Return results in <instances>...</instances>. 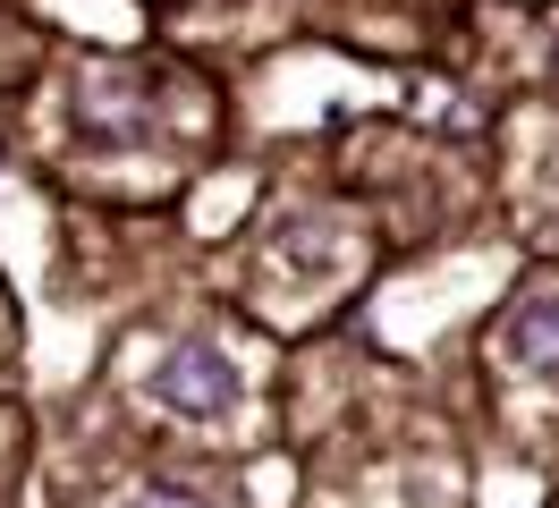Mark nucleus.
Listing matches in <instances>:
<instances>
[{
    "label": "nucleus",
    "instance_id": "f257e3e1",
    "mask_svg": "<svg viewBox=\"0 0 559 508\" xmlns=\"http://www.w3.org/2000/svg\"><path fill=\"white\" fill-rule=\"evenodd\" d=\"M153 399L178 406V415H221V406L238 399V373H229V356H212V347H178L153 373Z\"/></svg>",
    "mask_w": 559,
    "mask_h": 508
},
{
    "label": "nucleus",
    "instance_id": "f03ea898",
    "mask_svg": "<svg viewBox=\"0 0 559 508\" xmlns=\"http://www.w3.org/2000/svg\"><path fill=\"white\" fill-rule=\"evenodd\" d=\"M509 356H525L534 373H559V297H534L509 314V331H500Z\"/></svg>",
    "mask_w": 559,
    "mask_h": 508
},
{
    "label": "nucleus",
    "instance_id": "7ed1b4c3",
    "mask_svg": "<svg viewBox=\"0 0 559 508\" xmlns=\"http://www.w3.org/2000/svg\"><path fill=\"white\" fill-rule=\"evenodd\" d=\"M128 508H204V500H187V492H144V500H128Z\"/></svg>",
    "mask_w": 559,
    "mask_h": 508
}]
</instances>
